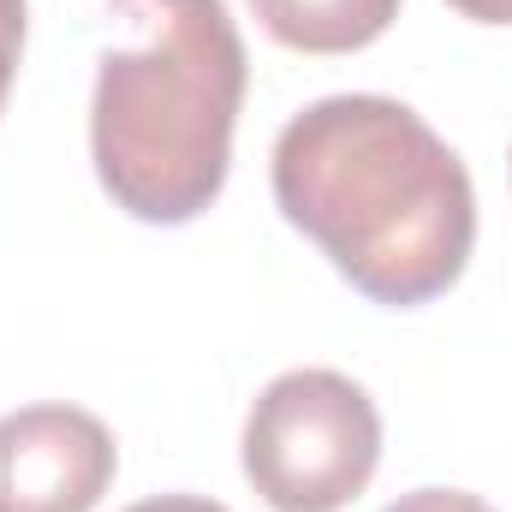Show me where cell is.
Masks as SVG:
<instances>
[{"instance_id": "6", "label": "cell", "mask_w": 512, "mask_h": 512, "mask_svg": "<svg viewBox=\"0 0 512 512\" xmlns=\"http://www.w3.org/2000/svg\"><path fill=\"white\" fill-rule=\"evenodd\" d=\"M24 30H30V6L0 0V108H6V90L18 78V60H24Z\"/></svg>"}, {"instance_id": "1", "label": "cell", "mask_w": 512, "mask_h": 512, "mask_svg": "<svg viewBox=\"0 0 512 512\" xmlns=\"http://www.w3.org/2000/svg\"><path fill=\"white\" fill-rule=\"evenodd\" d=\"M274 203L387 310L441 298L477 245L465 161L393 96H322L274 137Z\"/></svg>"}, {"instance_id": "8", "label": "cell", "mask_w": 512, "mask_h": 512, "mask_svg": "<svg viewBox=\"0 0 512 512\" xmlns=\"http://www.w3.org/2000/svg\"><path fill=\"white\" fill-rule=\"evenodd\" d=\"M126 512H227V507L209 501V495H155V501H137Z\"/></svg>"}, {"instance_id": "7", "label": "cell", "mask_w": 512, "mask_h": 512, "mask_svg": "<svg viewBox=\"0 0 512 512\" xmlns=\"http://www.w3.org/2000/svg\"><path fill=\"white\" fill-rule=\"evenodd\" d=\"M382 512H495V507L483 495H465V489H411Z\"/></svg>"}, {"instance_id": "4", "label": "cell", "mask_w": 512, "mask_h": 512, "mask_svg": "<svg viewBox=\"0 0 512 512\" xmlns=\"http://www.w3.org/2000/svg\"><path fill=\"white\" fill-rule=\"evenodd\" d=\"M114 471L120 447L84 405H24L0 417V512H96Z\"/></svg>"}, {"instance_id": "3", "label": "cell", "mask_w": 512, "mask_h": 512, "mask_svg": "<svg viewBox=\"0 0 512 512\" xmlns=\"http://www.w3.org/2000/svg\"><path fill=\"white\" fill-rule=\"evenodd\" d=\"M382 465V411L340 370H286L245 417V477L274 512L352 507Z\"/></svg>"}, {"instance_id": "2", "label": "cell", "mask_w": 512, "mask_h": 512, "mask_svg": "<svg viewBox=\"0 0 512 512\" xmlns=\"http://www.w3.org/2000/svg\"><path fill=\"white\" fill-rule=\"evenodd\" d=\"M137 42L108 48L90 96V161L114 209L149 227L197 221L233 167L251 60L227 0H108Z\"/></svg>"}, {"instance_id": "9", "label": "cell", "mask_w": 512, "mask_h": 512, "mask_svg": "<svg viewBox=\"0 0 512 512\" xmlns=\"http://www.w3.org/2000/svg\"><path fill=\"white\" fill-rule=\"evenodd\" d=\"M447 6L477 24H512V0H447Z\"/></svg>"}, {"instance_id": "5", "label": "cell", "mask_w": 512, "mask_h": 512, "mask_svg": "<svg viewBox=\"0 0 512 512\" xmlns=\"http://www.w3.org/2000/svg\"><path fill=\"white\" fill-rule=\"evenodd\" d=\"M251 12L292 54H358L399 18V0H251Z\"/></svg>"}]
</instances>
